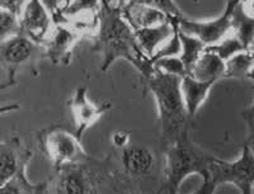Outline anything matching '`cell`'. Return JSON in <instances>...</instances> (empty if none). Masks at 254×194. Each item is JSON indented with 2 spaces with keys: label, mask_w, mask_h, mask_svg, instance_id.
Instances as JSON below:
<instances>
[{
  "label": "cell",
  "mask_w": 254,
  "mask_h": 194,
  "mask_svg": "<svg viewBox=\"0 0 254 194\" xmlns=\"http://www.w3.org/2000/svg\"><path fill=\"white\" fill-rule=\"evenodd\" d=\"M93 51L102 56L101 70L106 73L116 60H126L149 78L155 71L153 62L140 48L135 31L122 14V9L101 0L98 31L92 37Z\"/></svg>",
  "instance_id": "cell-1"
},
{
  "label": "cell",
  "mask_w": 254,
  "mask_h": 194,
  "mask_svg": "<svg viewBox=\"0 0 254 194\" xmlns=\"http://www.w3.org/2000/svg\"><path fill=\"white\" fill-rule=\"evenodd\" d=\"M141 83L145 92L153 94L158 105L163 150L190 127L192 117L182 96V78L155 69L149 78H141Z\"/></svg>",
  "instance_id": "cell-2"
},
{
  "label": "cell",
  "mask_w": 254,
  "mask_h": 194,
  "mask_svg": "<svg viewBox=\"0 0 254 194\" xmlns=\"http://www.w3.org/2000/svg\"><path fill=\"white\" fill-rule=\"evenodd\" d=\"M117 175L111 164V157L88 159L70 162L55 170L50 180V192L60 194H89L116 192Z\"/></svg>",
  "instance_id": "cell-3"
},
{
  "label": "cell",
  "mask_w": 254,
  "mask_h": 194,
  "mask_svg": "<svg viewBox=\"0 0 254 194\" xmlns=\"http://www.w3.org/2000/svg\"><path fill=\"white\" fill-rule=\"evenodd\" d=\"M165 157L164 182L159 193L176 194L192 174L202 178V186L210 179V166L216 157L208 154L194 144L190 136V131L183 132L173 144L163 148Z\"/></svg>",
  "instance_id": "cell-4"
},
{
  "label": "cell",
  "mask_w": 254,
  "mask_h": 194,
  "mask_svg": "<svg viewBox=\"0 0 254 194\" xmlns=\"http://www.w3.org/2000/svg\"><path fill=\"white\" fill-rule=\"evenodd\" d=\"M37 145L42 154L51 161L55 170L61 166L88 159L89 155L81 146L75 132L65 126L54 125L37 131Z\"/></svg>",
  "instance_id": "cell-5"
},
{
  "label": "cell",
  "mask_w": 254,
  "mask_h": 194,
  "mask_svg": "<svg viewBox=\"0 0 254 194\" xmlns=\"http://www.w3.org/2000/svg\"><path fill=\"white\" fill-rule=\"evenodd\" d=\"M234 184L242 193L251 194L254 189V155L244 144L242 156L237 161H224L219 157L210 166V179L201 186L197 194L214 193L217 186Z\"/></svg>",
  "instance_id": "cell-6"
},
{
  "label": "cell",
  "mask_w": 254,
  "mask_h": 194,
  "mask_svg": "<svg viewBox=\"0 0 254 194\" xmlns=\"http://www.w3.org/2000/svg\"><path fill=\"white\" fill-rule=\"evenodd\" d=\"M1 66L6 69V81L1 84V89L15 84V74L23 65L35 66L41 60L46 58L45 47L36 44L24 35H18L9 40L1 41L0 46Z\"/></svg>",
  "instance_id": "cell-7"
},
{
  "label": "cell",
  "mask_w": 254,
  "mask_h": 194,
  "mask_svg": "<svg viewBox=\"0 0 254 194\" xmlns=\"http://www.w3.org/2000/svg\"><path fill=\"white\" fill-rule=\"evenodd\" d=\"M237 1H226V8L221 17L210 22H194L186 17L181 18L178 20L179 29L187 35L199 38L206 46L217 44L233 32V8Z\"/></svg>",
  "instance_id": "cell-8"
},
{
  "label": "cell",
  "mask_w": 254,
  "mask_h": 194,
  "mask_svg": "<svg viewBox=\"0 0 254 194\" xmlns=\"http://www.w3.org/2000/svg\"><path fill=\"white\" fill-rule=\"evenodd\" d=\"M67 105L71 110L75 134L78 135L79 139H81L84 132L112 108V103L110 101H103L101 104L92 103L88 98L87 88L84 87L78 88L74 92V94L67 100Z\"/></svg>",
  "instance_id": "cell-9"
},
{
  "label": "cell",
  "mask_w": 254,
  "mask_h": 194,
  "mask_svg": "<svg viewBox=\"0 0 254 194\" xmlns=\"http://www.w3.org/2000/svg\"><path fill=\"white\" fill-rule=\"evenodd\" d=\"M20 35L27 36L36 44L44 46L55 27L49 9L41 0H29L20 15Z\"/></svg>",
  "instance_id": "cell-10"
},
{
  "label": "cell",
  "mask_w": 254,
  "mask_h": 194,
  "mask_svg": "<svg viewBox=\"0 0 254 194\" xmlns=\"http://www.w3.org/2000/svg\"><path fill=\"white\" fill-rule=\"evenodd\" d=\"M80 38L78 33L66 26L55 24L51 35L45 42V56L55 66H69L71 62L72 49Z\"/></svg>",
  "instance_id": "cell-11"
},
{
  "label": "cell",
  "mask_w": 254,
  "mask_h": 194,
  "mask_svg": "<svg viewBox=\"0 0 254 194\" xmlns=\"http://www.w3.org/2000/svg\"><path fill=\"white\" fill-rule=\"evenodd\" d=\"M32 151L19 137L1 142L0 145V186L22 170H26Z\"/></svg>",
  "instance_id": "cell-12"
},
{
  "label": "cell",
  "mask_w": 254,
  "mask_h": 194,
  "mask_svg": "<svg viewBox=\"0 0 254 194\" xmlns=\"http://www.w3.org/2000/svg\"><path fill=\"white\" fill-rule=\"evenodd\" d=\"M133 31H135L136 38H137V42H139V46L142 49V52L147 57L151 58L158 52V49L174 35L176 27H174L172 18L169 17V20L165 23L145 27V28H137L133 29Z\"/></svg>",
  "instance_id": "cell-13"
},
{
  "label": "cell",
  "mask_w": 254,
  "mask_h": 194,
  "mask_svg": "<svg viewBox=\"0 0 254 194\" xmlns=\"http://www.w3.org/2000/svg\"><path fill=\"white\" fill-rule=\"evenodd\" d=\"M122 166L127 175L133 178L146 177L154 166V155L141 146H127L122 150Z\"/></svg>",
  "instance_id": "cell-14"
},
{
  "label": "cell",
  "mask_w": 254,
  "mask_h": 194,
  "mask_svg": "<svg viewBox=\"0 0 254 194\" xmlns=\"http://www.w3.org/2000/svg\"><path fill=\"white\" fill-rule=\"evenodd\" d=\"M214 84L212 81H199L190 75L182 78V96L186 108L192 118H194L199 107L205 103Z\"/></svg>",
  "instance_id": "cell-15"
},
{
  "label": "cell",
  "mask_w": 254,
  "mask_h": 194,
  "mask_svg": "<svg viewBox=\"0 0 254 194\" xmlns=\"http://www.w3.org/2000/svg\"><path fill=\"white\" fill-rule=\"evenodd\" d=\"M188 75L193 76L199 81L216 83L225 75V61L215 52L203 51L196 64L190 70Z\"/></svg>",
  "instance_id": "cell-16"
},
{
  "label": "cell",
  "mask_w": 254,
  "mask_h": 194,
  "mask_svg": "<svg viewBox=\"0 0 254 194\" xmlns=\"http://www.w3.org/2000/svg\"><path fill=\"white\" fill-rule=\"evenodd\" d=\"M122 14L133 29L156 26L169 20V17L164 12L144 4L125 6L122 9Z\"/></svg>",
  "instance_id": "cell-17"
},
{
  "label": "cell",
  "mask_w": 254,
  "mask_h": 194,
  "mask_svg": "<svg viewBox=\"0 0 254 194\" xmlns=\"http://www.w3.org/2000/svg\"><path fill=\"white\" fill-rule=\"evenodd\" d=\"M50 192V180L44 183H31L26 175V170H22L12 177L8 182L0 186L1 194H45Z\"/></svg>",
  "instance_id": "cell-18"
},
{
  "label": "cell",
  "mask_w": 254,
  "mask_h": 194,
  "mask_svg": "<svg viewBox=\"0 0 254 194\" xmlns=\"http://www.w3.org/2000/svg\"><path fill=\"white\" fill-rule=\"evenodd\" d=\"M254 69V52L242 51L231 56L225 61V75L224 78L244 79L248 78L252 70Z\"/></svg>",
  "instance_id": "cell-19"
},
{
  "label": "cell",
  "mask_w": 254,
  "mask_h": 194,
  "mask_svg": "<svg viewBox=\"0 0 254 194\" xmlns=\"http://www.w3.org/2000/svg\"><path fill=\"white\" fill-rule=\"evenodd\" d=\"M179 31V38H181V42H182V52H181V58L185 62L186 67H187V71L190 73V70L192 69L196 61L198 60L199 56L202 55L203 51H205L206 45L203 44L202 41L199 38L194 37V36L187 35V33L182 32L178 27Z\"/></svg>",
  "instance_id": "cell-20"
},
{
  "label": "cell",
  "mask_w": 254,
  "mask_h": 194,
  "mask_svg": "<svg viewBox=\"0 0 254 194\" xmlns=\"http://www.w3.org/2000/svg\"><path fill=\"white\" fill-rule=\"evenodd\" d=\"M205 51H210V52H215L219 55L224 61L229 60L231 56H234L235 53L242 52V51H249L247 46L243 44V41L235 35L233 31L229 33L225 38H222L220 42L215 45H210V46L205 47Z\"/></svg>",
  "instance_id": "cell-21"
},
{
  "label": "cell",
  "mask_w": 254,
  "mask_h": 194,
  "mask_svg": "<svg viewBox=\"0 0 254 194\" xmlns=\"http://www.w3.org/2000/svg\"><path fill=\"white\" fill-rule=\"evenodd\" d=\"M22 27H20V17L14 13L9 12L6 9H1L0 12V33L1 41L9 40L14 36L20 35Z\"/></svg>",
  "instance_id": "cell-22"
},
{
  "label": "cell",
  "mask_w": 254,
  "mask_h": 194,
  "mask_svg": "<svg viewBox=\"0 0 254 194\" xmlns=\"http://www.w3.org/2000/svg\"><path fill=\"white\" fill-rule=\"evenodd\" d=\"M154 69L160 70L163 73L172 74V75L185 78L188 75L187 67L182 61L181 56H168V57H160L153 62Z\"/></svg>",
  "instance_id": "cell-23"
},
{
  "label": "cell",
  "mask_w": 254,
  "mask_h": 194,
  "mask_svg": "<svg viewBox=\"0 0 254 194\" xmlns=\"http://www.w3.org/2000/svg\"><path fill=\"white\" fill-rule=\"evenodd\" d=\"M137 4H144V5L159 9V10L164 12L168 17L185 18V14L181 12V9L178 8V5H176L173 0H130L126 6L137 5Z\"/></svg>",
  "instance_id": "cell-24"
},
{
  "label": "cell",
  "mask_w": 254,
  "mask_h": 194,
  "mask_svg": "<svg viewBox=\"0 0 254 194\" xmlns=\"http://www.w3.org/2000/svg\"><path fill=\"white\" fill-rule=\"evenodd\" d=\"M28 1L29 0H0V5H1V9H6L9 12L20 17Z\"/></svg>",
  "instance_id": "cell-25"
},
{
  "label": "cell",
  "mask_w": 254,
  "mask_h": 194,
  "mask_svg": "<svg viewBox=\"0 0 254 194\" xmlns=\"http://www.w3.org/2000/svg\"><path fill=\"white\" fill-rule=\"evenodd\" d=\"M112 140V145L117 148H122L128 146V140H130V132H126V131H117L111 137Z\"/></svg>",
  "instance_id": "cell-26"
},
{
  "label": "cell",
  "mask_w": 254,
  "mask_h": 194,
  "mask_svg": "<svg viewBox=\"0 0 254 194\" xmlns=\"http://www.w3.org/2000/svg\"><path fill=\"white\" fill-rule=\"evenodd\" d=\"M248 79H251V80L254 81V69L252 70L251 74L248 75ZM242 116H243V118L246 119V122L254 121V104L252 105V107L247 108L246 110H243Z\"/></svg>",
  "instance_id": "cell-27"
},
{
  "label": "cell",
  "mask_w": 254,
  "mask_h": 194,
  "mask_svg": "<svg viewBox=\"0 0 254 194\" xmlns=\"http://www.w3.org/2000/svg\"><path fill=\"white\" fill-rule=\"evenodd\" d=\"M41 1H42V3L45 4V6L49 9V12L51 13V15L55 14L59 10V8L61 6L60 0H41Z\"/></svg>",
  "instance_id": "cell-28"
},
{
  "label": "cell",
  "mask_w": 254,
  "mask_h": 194,
  "mask_svg": "<svg viewBox=\"0 0 254 194\" xmlns=\"http://www.w3.org/2000/svg\"><path fill=\"white\" fill-rule=\"evenodd\" d=\"M248 125V136L246 140V145L251 148L254 155V123H247Z\"/></svg>",
  "instance_id": "cell-29"
},
{
  "label": "cell",
  "mask_w": 254,
  "mask_h": 194,
  "mask_svg": "<svg viewBox=\"0 0 254 194\" xmlns=\"http://www.w3.org/2000/svg\"><path fill=\"white\" fill-rule=\"evenodd\" d=\"M104 1H106L107 4H110V5L116 6V8L124 9L130 0H104Z\"/></svg>",
  "instance_id": "cell-30"
},
{
  "label": "cell",
  "mask_w": 254,
  "mask_h": 194,
  "mask_svg": "<svg viewBox=\"0 0 254 194\" xmlns=\"http://www.w3.org/2000/svg\"><path fill=\"white\" fill-rule=\"evenodd\" d=\"M70 0H60V3H61V5H64V4H66V3H69Z\"/></svg>",
  "instance_id": "cell-31"
},
{
  "label": "cell",
  "mask_w": 254,
  "mask_h": 194,
  "mask_svg": "<svg viewBox=\"0 0 254 194\" xmlns=\"http://www.w3.org/2000/svg\"><path fill=\"white\" fill-rule=\"evenodd\" d=\"M251 51H252V52H254V44H253V46H252V48H251Z\"/></svg>",
  "instance_id": "cell-32"
},
{
  "label": "cell",
  "mask_w": 254,
  "mask_h": 194,
  "mask_svg": "<svg viewBox=\"0 0 254 194\" xmlns=\"http://www.w3.org/2000/svg\"><path fill=\"white\" fill-rule=\"evenodd\" d=\"M247 123H254V121H252V122H247Z\"/></svg>",
  "instance_id": "cell-33"
},
{
  "label": "cell",
  "mask_w": 254,
  "mask_h": 194,
  "mask_svg": "<svg viewBox=\"0 0 254 194\" xmlns=\"http://www.w3.org/2000/svg\"><path fill=\"white\" fill-rule=\"evenodd\" d=\"M226 1H233V0H226Z\"/></svg>",
  "instance_id": "cell-34"
},
{
  "label": "cell",
  "mask_w": 254,
  "mask_h": 194,
  "mask_svg": "<svg viewBox=\"0 0 254 194\" xmlns=\"http://www.w3.org/2000/svg\"><path fill=\"white\" fill-rule=\"evenodd\" d=\"M253 193H254V189H253Z\"/></svg>",
  "instance_id": "cell-35"
}]
</instances>
